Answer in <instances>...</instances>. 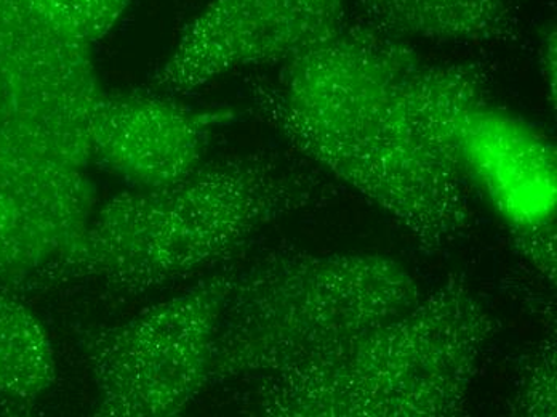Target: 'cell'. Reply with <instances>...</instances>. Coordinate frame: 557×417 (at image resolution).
I'll return each mask as SVG.
<instances>
[{
  "label": "cell",
  "mask_w": 557,
  "mask_h": 417,
  "mask_svg": "<svg viewBox=\"0 0 557 417\" xmlns=\"http://www.w3.org/2000/svg\"><path fill=\"white\" fill-rule=\"evenodd\" d=\"M352 19L397 39L500 42L518 22L509 0H355Z\"/></svg>",
  "instance_id": "obj_10"
},
{
  "label": "cell",
  "mask_w": 557,
  "mask_h": 417,
  "mask_svg": "<svg viewBox=\"0 0 557 417\" xmlns=\"http://www.w3.org/2000/svg\"><path fill=\"white\" fill-rule=\"evenodd\" d=\"M497 320L461 278L335 351L249 388L274 417H426L463 409Z\"/></svg>",
  "instance_id": "obj_4"
},
{
  "label": "cell",
  "mask_w": 557,
  "mask_h": 417,
  "mask_svg": "<svg viewBox=\"0 0 557 417\" xmlns=\"http://www.w3.org/2000/svg\"><path fill=\"white\" fill-rule=\"evenodd\" d=\"M321 180L273 152L202 162L182 182L110 199L23 283L138 297L233 259L271 223L318 201Z\"/></svg>",
  "instance_id": "obj_3"
},
{
  "label": "cell",
  "mask_w": 557,
  "mask_h": 417,
  "mask_svg": "<svg viewBox=\"0 0 557 417\" xmlns=\"http://www.w3.org/2000/svg\"><path fill=\"white\" fill-rule=\"evenodd\" d=\"M420 298L412 274L386 256L270 254L237 270L207 388H251L388 323Z\"/></svg>",
  "instance_id": "obj_5"
},
{
  "label": "cell",
  "mask_w": 557,
  "mask_h": 417,
  "mask_svg": "<svg viewBox=\"0 0 557 417\" xmlns=\"http://www.w3.org/2000/svg\"><path fill=\"white\" fill-rule=\"evenodd\" d=\"M94 47L0 0V283L63 253L94 212Z\"/></svg>",
  "instance_id": "obj_2"
},
{
  "label": "cell",
  "mask_w": 557,
  "mask_h": 417,
  "mask_svg": "<svg viewBox=\"0 0 557 417\" xmlns=\"http://www.w3.org/2000/svg\"><path fill=\"white\" fill-rule=\"evenodd\" d=\"M18 3L55 28L94 47L127 12L132 0H7Z\"/></svg>",
  "instance_id": "obj_12"
},
{
  "label": "cell",
  "mask_w": 557,
  "mask_h": 417,
  "mask_svg": "<svg viewBox=\"0 0 557 417\" xmlns=\"http://www.w3.org/2000/svg\"><path fill=\"white\" fill-rule=\"evenodd\" d=\"M227 110H195L152 94L101 95L94 118V158L141 189L175 185L202 164Z\"/></svg>",
  "instance_id": "obj_8"
},
{
  "label": "cell",
  "mask_w": 557,
  "mask_h": 417,
  "mask_svg": "<svg viewBox=\"0 0 557 417\" xmlns=\"http://www.w3.org/2000/svg\"><path fill=\"white\" fill-rule=\"evenodd\" d=\"M237 267L200 278L127 323L85 339L97 415L170 417L207 388L213 342Z\"/></svg>",
  "instance_id": "obj_6"
},
{
  "label": "cell",
  "mask_w": 557,
  "mask_h": 417,
  "mask_svg": "<svg viewBox=\"0 0 557 417\" xmlns=\"http://www.w3.org/2000/svg\"><path fill=\"white\" fill-rule=\"evenodd\" d=\"M515 236L516 243L521 246L522 253L535 263L536 269L555 280L556 244L552 225L530 230V232L515 233Z\"/></svg>",
  "instance_id": "obj_14"
},
{
  "label": "cell",
  "mask_w": 557,
  "mask_h": 417,
  "mask_svg": "<svg viewBox=\"0 0 557 417\" xmlns=\"http://www.w3.org/2000/svg\"><path fill=\"white\" fill-rule=\"evenodd\" d=\"M519 409L528 416H556V348H542L519 393Z\"/></svg>",
  "instance_id": "obj_13"
},
{
  "label": "cell",
  "mask_w": 557,
  "mask_h": 417,
  "mask_svg": "<svg viewBox=\"0 0 557 417\" xmlns=\"http://www.w3.org/2000/svg\"><path fill=\"white\" fill-rule=\"evenodd\" d=\"M488 81L484 64L424 63L407 40L346 19L250 97L298 152L441 253L471 226L458 127Z\"/></svg>",
  "instance_id": "obj_1"
},
{
  "label": "cell",
  "mask_w": 557,
  "mask_h": 417,
  "mask_svg": "<svg viewBox=\"0 0 557 417\" xmlns=\"http://www.w3.org/2000/svg\"><path fill=\"white\" fill-rule=\"evenodd\" d=\"M461 164L512 233L552 225L557 203L555 147L535 127L487 100L465 111Z\"/></svg>",
  "instance_id": "obj_9"
},
{
  "label": "cell",
  "mask_w": 557,
  "mask_h": 417,
  "mask_svg": "<svg viewBox=\"0 0 557 417\" xmlns=\"http://www.w3.org/2000/svg\"><path fill=\"white\" fill-rule=\"evenodd\" d=\"M557 40L555 23H549L548 28L543 33L540 42V64H542L543 79L546 89L549 91V100L556 103V81H557Z\"/></svg>",
  "instance_id": "obj_15"
},
{
  "label": "cell",
  "mask_w": 557,
  "mask_h": 417,
  "mask_svg": "<svg viewBox=\"0 0 557 417\" xmlns=\"http://www.w3.org/2000/svg\"><path fill=\"white\" fill-rule=\"evenodd\" d=\"M55 376L46 329L22 301L0 293V395L36 400L52 388Z\"/></svg>",
  "instance_id": "obj_11"
},
{
  "label": "cell",
  "mask_w": 557,
  "mask_h": 417,
  "mask_svg": "<svg viewBox=\"0 0 557 417\" xmlns=\"http://www.w3.org/2000/svg\"><path fill=\"white\" fill-rule=\"evenodd\" d=\"M345 19L346 0H209L152 83L188 94L239 68L284 63Z\"/></svg>",
  "instance_id": "obj_7"
}]
</instances>
